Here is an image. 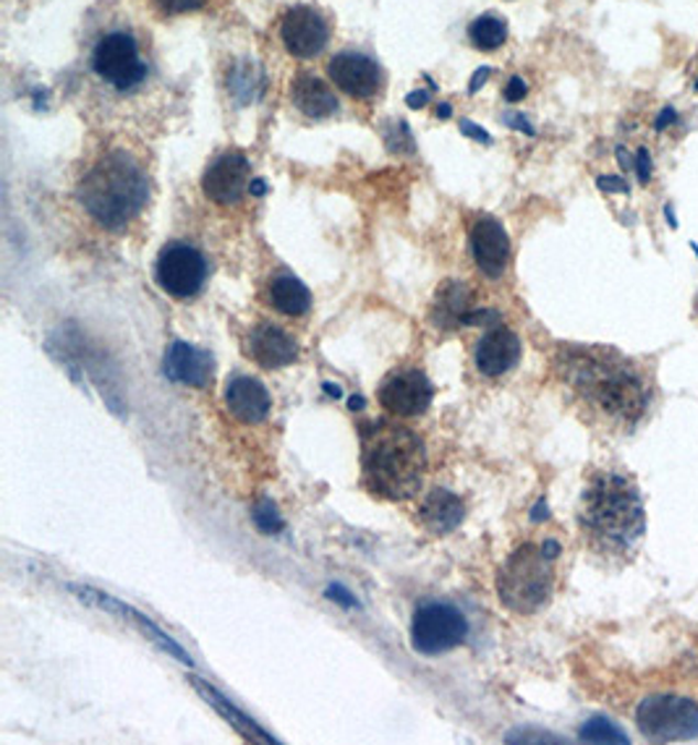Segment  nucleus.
<instances>
[{
	"instance_id": "obj_15",
	"label": "nucleus",
	"mask_w": 698,
	"mask_h": 745,
	"mask_svg": "<svg viewBox=\"0 0 698 745\" xmlns=\"http://www.w3.org/2000/svg\"><path fill=\"white\" fill-rule=\"evenodd\" d=\"M471 254L479 273L490 281H500L511 264V239L500 220L481 215L471 228Z\"/></svg>"
},
{
	"instance_id": "obj_25",
	"label": "nucleus",
	"mask_w": 698,
	"mask_h": 745,
	"mask_svg": "<svg viewBox=\"0 0 698 745\" xmlns=\"http://www.w3.org/2000/svg\"><path fill=\"white\" fill-rule=\"evenodd\" d=\"M633 171H636L639 184H648L652 180V155H648L646 147H639L636 160H633Z\"/></svg>"
},
{
	"instance_id": "obj_16",
	"label": "nucleus",
	"mask_w": 698,
	"mask_h": 745,
	"mask_svg": "<svg viewBox=\"0 0 698 745\" xmlns=\"http://www.w3.org/2000/svg\"><path fill=\"white\" fill-rule=\"evenodd\" d=\"M247 353L262 369H283L291 366L293 361H298L302 346L281 325L260 322L251 327V332L247 336Z\"/></svg>"
},
{
	"instance_id": "obj_32",
	"label": "nucleus",
	"mask_w": 698,
	"mask_h": 745,
	"mask_svg": "<svg viewBox=\"0 0 698 745\" xmlns=\"http://www.w3.org/2000/svg\"><path fill=\"white\" fill-rule=\"evenodd\" d=\"M487 76H490V68H481V72H477V76H473V81H471V92H477V89L484 85Z\"/></svg>"
},
{
	"instance_id": "obj_10",
	"label": "nucleus",
	"mask_w": 698,
	"mask_h": 745,
	"mask_svg": "<svg viewBox=\"0 0 698 745\" xmlns=\"http://www.w3.org/2000/svg\"><path fill=\"white\" fill-rule=\"evenodd\" d=\"M432 395H435V387H432L427 372L416 366L395 369L377 390L380 406L395 419H414V416L427 414Z\"/></svg>"
},
{
	"instance_id": "obj_28",
	"label": "nucleus",
	"mask_w": 698,
	"mask_h": 745,
	"mask_svg": "<svg viewBox=\"0 0 698 745\" xmlns=\"http://www.w3.org/2000/svg\"><path fill=\"white\" fill-rule=\"evenodd\" d=\"M678 121V113H675V108H665L662 113L657 116V121H654V129L657 131H665L667 127H673V123Z\"/></svg>"
},
{
	"instance_id": "obj_11",
	"label": "nucleus",
	"mask_w": 698,
	"mask_h": 745,
	"mask_svg": "<svg viewBox=\"0 0 698 745\" xmlns=\"http://www.w3.org/2000/svg\"><path fill=\"white\" fill-rule=\"evenodd\" d=\"M281 40L293 58H317L330 43V24L312 6H293L281 22Z\"/></svg>"
},
{
	"instance_id": "obj_21",
	"label": "nucleus",
	"mask_w": 698,
	"mask_h": 745,
	"mask_svg": "<svg viewBox=\"0 0 698 745\" xmlns=\"http://www.w3.org/2000/svg\"><path fill=\"white\" fill-rule=\"evenodd\" d=\"M291 102L296 106L298 113H304L312 121H325L338 113V97L323 79L312 74H298L291 81Z\"/></svg>"
},
{
	"instance_id": "obj_9",
	"label": "nucleus",
	"mask_w": 698,
	"mask_h": 745,
	"mask_svg": "<svg viewBox=\"0 0 698 745\" xmlns=\"http://www.w3.org/2000/svg\"><path fill=\"white\" fill-rule=\"evenodd\" d=\"M155 281L176 302L194 298L207 283L205 254L186 241L165 243L155 262Z\"/></svg>"
},
{
	"instance_id": "obj_3",
	"label": "nucleus",
	"mask_w": 698,
	"mask_h": 745,
	"mask_svg": "<svg viewBox=\"0 0 698 745\" xmlns=\"http://www.w3.org/2000/svg\"><path fill=\"white\" fill-rule=\"evenodd\" d=\"M427 476V448L414 429L372 421L361 431V482L388 503L414 500Z\"/></svg>"
},
{
	"instance_id": "obj_7",
	"label": "nucleus",
	"mask_w": 698,
	"mask_h": 745,
	"mask_svg": "<svg viewBox=\"0 0 698 745\" xmlns=\"http://www.w3.org/2000/svg\"><path fill=\"white\" fill-rule=\"evenodd\" d=\"M469 617L443 599H424L411 620V644L424 657H439L458 649L469 638Z\"/></svg>"
},
{
	"instance_id": "obj_26",
	"label": "nucleus",
	"mask_w": 698,
	"mask_h": 745,
	"mask_svg": "<svg viewBox=\"0 0 698 745\" xmlns=\"http://www.w3.org/2000/svg\"><path fill=\"white\" fill-rule=\"evenodd\" d=\"M597 186L604 194H628V191H631L628 180L620 178V176H599L597 178Z\"/></svg>"
},
{
	"instance_id": "obj_19",
	"label": "nucleus",
	"mask_w": 698,
	"mask_h": 745,
	"mask_svg": "<svg viewBox=\"0 0 698 745\" xmlns=\"http://www.w3.org/2000/svg\"><path fill=\"white\" fill-rule=\"evenodd\" d=\"M163 369L167 377L173 382H181V385L207 387L215 377V359L197 346H188L176 340V343H171V348L165 351Z\"/></svg>"
},
{
	"instance_id": "obj_24",
	"label": "nucleus",
	"mask_w": 698,
	"mask_h": 745,
	"mask_svg": "<svg viewBox=\"0 0 698 745\" xmlns=\"http://www.w3.org/2000/svg\"><path fill=\"white\" fill-rule=\"evenodd\" d=\"M581 741L586 743H628V735L618 724H612L604 716H595L581 727Z\"/></svg>"
},
{
	"instance_id": "obj_4",
	"label": "nucleus",
	"mask_w": 698,
	"mask_h": 745,
	"mask_svg": "<svg viewBox=\"0 0 698 745\" xmlns=\"http://www.w3.org/2000/svg\"><path fill=\"white\" fill-rule=\"evenodd\" d=\"M150 199V180L129 152L110 150L97 157L79 184V201L100 228L123 231Z\"/></svg>"
},
{
	"instance_id": "obj_8",
	"label": "nucleus",
	"mask_w": 698,
	"mask_h": 745,
	"mask_svg": "<svg viewBox=\"0 0 698 745\" xmlns=\"http://www.w3.org/2000/svg\"><path fill=\"white\" fill-rule=\"evenodd\" d=\"M636 724L646 741H694L698 737V703L675 693L648 695L636 709Z\"/></svg>"
},
{
	"instance_id": "obj_5",
	"label": "nucleus",
	"mask_w": 698,
	"mask_h": 745,
	"mask_svg": "<svg viewBox=\"0 0 698 745\" xmlns=\"http://www.w3.org/2000/svg\"><path fill=\"white\" fill-rule=\"evenodd\" d=\"M563 545L553 536L521 541L498 570V596L515 615H534L553 602Z\"/></svg>"
},
{
	"instance_id": "obj_20",
	"label": "nucleus",
	"mask_w": 698,
	"mask_h": 745,
	"mask_svg": "<svg viewBox=\"0 0 698 745\" xmlns=\"http://www.w3.org/2000/svg\"><path fill=\"white\" fill-rule=\"evenodd\" d=\"M463 500L450 490H432L418 505V524L437 536L456 532L463 524Z\"/></svg>"
},
{
	"instance_id": "obj_35",
	"label": "nucleus",
	"mask_w": 698,
	"mask_h": 745,
	"mask_svg": "<svg viewBox=\"0 0 698 745\" xmlns=\"http://www.w3.org/2000/svg\"><path fill=\"white\" fill-rule=\"evenodd\" d=\"M694 89H696V92H698V79H696V81H694Z\"/></svg>"
},
{
	"instance_id": "obj_12",
	"label": "nucleus",
	"mask_w": 698,
	"mask_h": 745,
	"mask_svg": "<svg viewBox=\"0 0 698 745\" xmlns=\"http://www.w3.org/2000/svg\"><path fill=\"white\" fill-rule=\"evenodd\" d=\"M205 197L220 207H233L251 189V165L241 152H222L215 157L201 178Z\"/></svg>"
},
{
	"instance_id": "obj_6",
	"label": "nucleus",
	"mask_w": 698,
	"mask_h": 745,
	"mask_svg": "<svg viewBox=\"0 0 698 745\" xmlns=\"http://www.w3.org/2000/svg\"><path fill=\"white\" fill-rule=\"evenodd\" d=\"M89 68L113 92H131L144 85L150 66L139 51V40L123 26L102 32L89 51Z\"/></svg>"
},
{
	"instance_id": "obj_27",
	"label": "nucleus",
	"mask_w": 698,
	"mask_h": 745,
	"mask_svg": "<svg viewBox=\"0 0 698 745\" xmlns=\"http://www.w3.org/2000/svg\"><path fill=\"white\" fill-rule=\"evenodd\" d=\"M526 92H528V87H526V81L521 79V76H513V79L505 85V100L508 102H521L523 97H526Z\"/></svg>"
},
{
	"instance_id": "obj_34",
	"label": "nucleus",
	"mask_w": 698,
	"mask_h": 745,
	"mask_svg": "<svg viewBox=\"0 0 698 745\" xmlns=\"http://www.w3.org/2000/svg\"><path fill=\"white\" fill-rule=\"evenodd\" d=\"M437 116H443V118H450V108H448V106H445L443 110H437Z\"/></svg>"
},
{
	"instance_id": "obj_13",
	"label": "nucleus",
	"mask_w": 698,
	"mask_h": 745,
	"mask_svg": "<svg viewBox=\"0 0 698 745\" xmlns=\"http://www.w3.org/2000/svg\"><path fill=\"white\" fill-rule=\"evenodd\" d=\"M523 353L519 332L511 330L508 325H492L487 327L484 336L479 338L477 348H473V366L481 377L500 380L511 374L519 366Z\"/></svg>"
},
{
	"instance_id": "obj_18",
	"label": "nucleus",
	"mask_w": 698,
	"mask_h": 745,
	"mask_svg": "<svg viewBox=\"0 0 698 745\" xmlns=\"http://www.w3.org/2000/svg\"><path fill=\"white\" fill-rule=\"evenodd\" d=\"M226 408L239 424H262L270 416L272 398L260 380L233 374L226 385Z\"/></svg>"
},
{
	"instance_id": "obj_22",
	"label": "nucleus",
	"mask_w": 698,
	"mask_h": 745,
	"mask_svg": "<svg viewBox=\"0 0 698 745\" xmlns=\"http://www.w3.org/2000/svg\"><path fill=\"white\" fill-rule=\"evenodd\" d=\"M264 302H268L270 309H275L277 315L291 317V319L306 317L312 309L309 288H306L296 275H288V273L270 277L268 288H264Z\"/></svg>"
},
{
	"instance_id": "obj_14",
	"label": "nucleus",
	"mask_w": 698,
	"mask_h": 745,
	"mask_svg": "<svg viewBox=\"0 0 698 745\" xmlns=\"http://www.w3.org/2000/svg\"><path fill=\"white\" fill-rule=\"evenodd\" d=\"M327 74H330L332 85L351 95L353 100H369L382 89V68L364 53L343 51L332 55Z\"/></svg>"
},
{
	"instance_id": "obj_17",
	"label": "nucleus",
	"mask_w": 698,
	"mask_h": 745,
	"mask_svg": "<svg viewBox=\"0 0 698 745\" xmlns=\"http://www.w3.org/2000/svg\"><path fill=\"white\" fill-rule=\"evenodd\" d=\"M429 317L432 325L443 332H456L460 327L477 325L479 309L473 306V294L469 291V285L456 281L439 285Z\"/></svg>"
},
{
	"instance_id": "obj_30",
	"label": "nucleus",
	"mask_w": 698,
	"mask_h": 745,
	"mask_svg": "<svg viewBox=\"0 0 698 745\" xmlns=\"http://www.w3.org/2000/svg\"><path fill=\"white\" fill-rule=\"evenodd\" d=\"M427 100H429V92H414V95H408V106H411V108H422Z\"/></svg>"
},
{
	"instance_id": "obj_31",
	"label": "nucleus",
	"mask_w": 698,
	"mask_h": 745,
	"mask_svg": "<svg viewBox=\"0 0 698 745\" xmlns=\"http://www.w3.org/2000/svg\"><path fill=\"white\" fill-rule=\"evenodd\" d=\"M618 160H620V165H623L625 171H633V157L628 155L625 147H618Z\"/></svg>"
},
{
	"instance_id": "obj_1",
	"label": "nucleus",
	"mask_w": 698,
	"mask_h": 745,
	"mask_svg": "<svg viewBox=\"0 0 698 745\" xmlns=\"http://www.w3.org/2000/svg\"><path fill=\"white\" fill-rule=\"evenodd\" d=\"M553 374L584 421L612 435H631L657 393L644 364L604 346H560Z\"/></svg>"
},
{
	"instance_id": "obj_23",
	"label": "nucleus",
	"mask_w": 698,
	"mask_h": 745,
	"mask_svg": "<svg viewBox=\"0 0 698 745\" xmlns=\"http://www.w3.org/2000/svg\"><path fill=\"white\" fill-rule=\"evenodd\" d=\"M469 40L473 43L477 51L492 53L498 47L505 45L508 40V24L505 19L494 17V13H484V17H477L469 26Z\"/></svg>"
},
{
	"instance_id": "obj_29",
	"label": "nucleus",
	"mask_w": 698,
	"mask_h": 745,
	"mask_svg": "<svg viewBox=\"0 0 698 745\" xmlns=\"http://www.w3.org/2000/svg\"><path fill=\"white\" fill-rule=\"evenodd\" d=\"M460 129H463V134H469V136H473V139H479V142H487V144L492 142L490 134H487V131H481V129H473V123H471V121H463V123H460Z\"/></svg>"
},
{
	"instance_id": "obj_33",
	"label": "nucleus",
	"mask_w": 698,
	"mask_h": 745,
	"mask_svg": "<svg viewBox=\"0 0 698 745\" xmlns=\"http://www.w3.org/2000/svg\"><path fill=\"white\" fill-rule=\"evenodd\" d=\"M665 215H667V222L673 228H678V220H675V215H673V207H665Z\"/></svg>"
},
{
	"instance_id": "obj_2",
	"label": "nucleus",
	"mask_w": 698,
	"mask_h": 745,
	"mask_svg": "<svg viewBox=\"0 0 698 745\" xmlns=\"http://www.w3.org/2000/svg\"><path fill=\"white\" fill-rule=\"evenodd\" d=\"M578 528L599 560L610 566L636 560L646 536V511L636 482L615 469L591 473L578 505Z\"/></svg>"
}]
</instances>
